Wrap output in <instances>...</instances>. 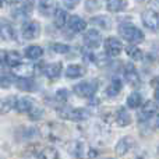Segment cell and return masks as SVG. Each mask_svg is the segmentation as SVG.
Segmentation results:
<instances>
[{
  "mask_svg": "<svg viewBox=\"0 0 159 159\" xmlns=\"http://www.w3.org/2000/svg\"><path fill=\"white\" fill-rule=\"evenodd\" d=\"M57 115L61 119L66 120H71V121H82L89 119L91 113L88 112L84 107H70V106H63L57 109Z\"/></svg>",
  "mask_w": 159,
  "mask_h": 159,
  "instance_id": "cell-1",
  "label": "cell"
},
{
  "mask_svg": "<svg viewBox=\"0 0 159 159\" xmlns=\"http://www.w3.org/2000/svg\"><path fill=\"white\" fill-rule=\"evenodd\" d=\"M119 32H120L121 38L126 39L130 43H140V42H143L144 38H145L143 31L131 24H121L120 27H119Z\"/></svg>",
  "mask_w": 159,
  "mask_h": 159,
  "instance_id": "cell-2",
  "label": "cell"
},
{
  "mask_svg": "<svg viewBox=\"0 0 159 159\" xmlns=\"http://www.w3.org/2000/svg\"><path fill=\"white\" fill-rule=\"evenodd\" d=\"M70 152H71L73 157H75L77 159H85V158H91V157H95V154H92V149L89 148L85 141H74L71 144V148H70Z\"/></svg>",
  "mask_w": 159,
  "mask_h": 159,
  "instance_id": "cell-3",
  "label": "cell"
},
{
  "mask_svg": "<svg viewBox=\"0 0 159 159\" xmlns=\"http://www.w3.org/2000/svg\"><path fill=\"white\" fill-rule=\"evenodd\" d=\"M98 89V85L91 81H82L74 85V93L80 98H91Z\"/></svg>",
  "mask_w": 159,
  "mask_h": 159,
  "instance_id": "cell-4",
  "label": "cell"
},
{
  "mask_svg": "<svg viewBox=\"0 0 159 159\" xmlns=\"http://www.w3.org/2000/svg\"><path fill=\"white\" fill-rule=\"evenodd\" d=\"M121 50H123V43H121V41H119L117 38L110 36V38H107L106 41H105V53H106L107 56L116 57V56H119L121 53Z\"/></svg>",
  "mask_w": 159,
  "mask_h": 159,
  "instance_id": "cell-5",
  "label": "cell"
},
{
  "mask_svg": "<svg viewBox=\"0 0 159 159\" xmlns=\"http://www.w3.org/2000/svg\"><path fill=\"white\" fill-rule=\"evenodd\" d=\"M134 145H135L134 138L130 137V135H126V137L120 138L119 143L116 144L115 152L119 155V157H124V155H127L133 148H134Z\"/></svg>",
  "mask_w": 159,
  "mask_h": 159,
  "instance_id": "cell-6",
  "label": "cell"
},
{
  "mask_svg": "<svg viewBox=\"0 0 159 159\" xmlns=\"http://www.w3.org/2000/svg\"><path fill=\"white\" fill-rule=\"evenodd\" d=\"M84 43L89 49H96L102 43V35L98 30H88L84 34Z\"/></svg>",
  "mask_w": 159,
  "mask_h": 159,
  "instance_id": "cell-7",
  "label": "cell"
},
{
  "mask_svg": "<svg viewBox=\"0 0 159 159\" xmlns=\"http://www.w3.org/2000/svg\"><path fill=\"white\" fill-rule=\"evenodd\" d=\"M141 18H143V24L145 25L148 30L155 31L159 28V14L155 10H152V8L144 11Z\"/></svg>",
  "mask_w": 159,
  "mask_h": 159,
  "instance_id": "cell-8",
  "label": "cell"
},
{
  "mask_svg": "<svg viewBox=\"0 0 159 159\" xmlns=\"http://www.w3.org/2000/svg\"><path fill=\"white\" fill-rule=\"evenodd\" d=\"M21 34H22V38L27 39V41L35 39V38H38L39 34H41V25L36 21H30V22H27V24H24V27H22V30H21Z\"/></svg>",
  "mask_w": 159,
  "mask_h": 159,
  "instance_id": "cell-9",
  "label": "cell"
},
{
  "mask_svg": "<svg viewBox=\"0 0 159 159\" xmlns=\"http://www.w3.org/2000/svg\"><path fill=\"white\" fill-rule=\"evenodd\" d=\"M124 78H126V81L129 82L131 87H137V85H140V82H141L140 74L137 73L135 66L133 63H127L126 67H124Z\"/></svg>",
  "mask_w": 159,
  "mask_h": 159,
  "instance_id": "cell-10",
  "label": "cell"
},
{
  "mask_svg": "<svg viewBox=\"0 0 159 159\" xmlns=\"http://www.w3.org/2000/svg\"><path fill=\"white\" fill-rule=\"evenodd\" d=\"M16 30H14V27L10 24L8 21H6V20H2L0 21V39H3V41H16Z\"/></svg>",
  "mask_w": 159,
  "mask_h": 159,
  "instance_id": "cell-11",
  "label": "cell"
},
{
  "mask_svg": "<svg viewBox=\"0 0 159 159\" xmlns=\"http://www.w3.org/2000/svg\"><path fill=\"white\" fill-rule=\"evenodd\" d=\"M13 73L18 78H31L35 73V66L32 63H20L13 69Z\"/></svg>",
  "mask_w": 159,
  "mask_h": 159,
  "instance_id": "cell-12",
  "label": "cell"
},
{
  "mask_svg": "<svg viewBox=\"0 0 159 159\" xmlns=\"http://www.w3.org/2000/svg\"><path fill=\"white\" fill-rule=\"evenodd\" d=\"M61 70H63V66H61L60 61H55V63L46 64V66L43 67V74L46 75L48 78L55 80L61 74Z\"/></svg>",
  "mask_w": 159,
  "mask_h": 159,
  "instance_id": "cell-13",
  "label": "cell"
},
{
  "mask_svg": "<svg viewBox=\"0 0 159 159\" xmlns=\"http://www.w3.org/2000/svg\"><path fill=\"white\" fill-rule=\"evenodd\" d=\"M34 101L31 98L27 96H22V98H17L16 99V105H14V109L20 113H28L34 106Z\"/></svg>",
  "mask_w": 159,
  "mask_h": 159,
  "instance_id": "cell-14",
  "label": "cell"
},
{
  "mask_svg": "<svg viewBox=\"0 0 159 159\" xmlns=\"http://www.w3.org/2000/svg\"><path fill=\"white\" fill-rule=\"evenodd\" d=\"M157 110H158V106L155 102H152V101L145 102L144 106L141 107L140 115H138L140 116V120H148V119H151L152 116L157 113Z\"/></svg>",
  "mask_w": 159,
  "mask_h": 159,
  "instance_id": "cell-15",
  "label": "cell"
},
{
  "mask_svg": "<svg viewBox=\"0 0 159 159\" xmlns=\"http://www.w3.org/2000/svg\"><path fill=\"white\" fill-rule=\"evenodd\" d=\"M115 119H116V123H117L120 127H126V126H129V124L131 123V116H130L129 110H127L126 107H123V106H120L117 109Z\"/></svg>",
  "mask_w": 159,
  "mask_h": 159,
  "instance_id": "cell-16",
  "label": "cell"
},
{
  "mask_svg": "<svg viewBox=\"0 0 159 159\" xmlns=\"http://www.w3.org/2000/svg\"><path fill=\"white\" fill-rule=\"evenodd\" d=\"M69 28L73 31V32L78 34L82 32V31L87 30V22L78 16H71L69 18Z\"/></svg>",
  "mask_w": 159,
  "mask_h": 159,
  "instance_id": "cell-17",
  "label": "cell"
},
{
  "mask_svg": "<svg viewBox=\"0 0 159 159\" xmlns=\"http://www.w3.org/2000/svg\"><path fill=\"white\" fill-rule=\"evenodd\" d=\"M84 74H85V69L82 66H80V64H70V66L66 69V77L67 78H71V80L81 78Z\"/></svg>",
  "mask_w": 159,
  "mask_h": 159,
  "instance_id": "cell-18",
  "label": "cell"
},
{
  "mask_svg": "<svg viewBox=\"0 0 159 159\" xmlns=\"http://www.w3.org/2000/svg\"><path fill=\"white\" fill-rule=\"evenodd\" d=\"M106 8L110 13H120L127 8V0H107Z\"/></svg>",
  "mask_w": 159,
  "mask_h": 159,
  "instance_id": "cell-19",
  "label": "cell"
},
{
  "mask_svg": "<svg viewBox=\"0 0 159 159\" xmlns=\"http://www.w3.org/2000/svg\"><path fill=\"white\" fill-rule=\"evenodd\" d=\"M67 18H69V16L63 8H56V11L53 13V24L57 28H63L67 24Z\"/></svg>",
  "mask_w": 159,
  "mask_h": 159,
  "instance_id": "cell-20",
  "label": "cell"
},
{
  "mask_svg": "<svg viewBox=\"0 0 159 159\" xmlns=\"http://www.w3.org/2000/svg\"><path fill=\"white\" fill-rule=\"evenodd\" d=\"M16 85L20 91H24V92H32L36 89L35 82L31 78H18L16 81Z\"/></svg>",
  "mask_w": 159,
  "mask_h": 159,
  "instance_id": "cell-21",
  "label": "cell"
},
{
  "mask_svg": "<svg viewBox=\"0 0 159 159\" xmlns=\"http://www.w3.org/2000/svg\"><path fill=\"white\" fill-rule=\"evenodd\" d=\"M91 22L93 25H96L101 30H110L112 28V20L106 16H96L91 18Z\"/></svg>",
  "mask_w": 159,
  "mask_h": 159,
  "instance_id": "cell-22",
  "label": "cell"
},
{
  "mask_svg": "<svg viewBox=\"0 0 159 159\" xmlns=\"http://www.w3.org/2000/svg\"><path fill=\"white\" fill-rule=\"evenodd\" d=\"M24 52H25L24 53L25 57L31 59V60H36V59L42 57V55H43V49L41 46H38V45H31V46L25 48Z\"/></svg>",
  "mask_w": 159,
  "mask_h": 159,
  "instance_id": "cell-23",
  "label": "cell"
},
{
  "mask_svg": "<svg viewBox=\"0 0 159 159\" xmlns=\"http://www.w3.org/2000/svg\"><path fill=\"white\" fill-rule=\"evenodd\" d=\"M39 11L43 16H50L52 13L56 11V6L53 0H41L39 2Z\"/></svg>",
  "mask_w": 159,
  "mask_h": 159,
  "instance_id": "cell-24",
  "label": "cell"
},
{
  "mask_svg": "<svg viewBox=\"0 0 159 159\" xmlns=\"http://www.w3.org/2000/svg\"><path fill=\"white\" fill-rule=\"evenodd\" d=\"M21 63V55H20L18 52H16V50H10V52H7V56H6V64L10 67H17L18 64Z\"/></svg>",
  "mask_w": 159,
  "mask_h": 159,
  "instance_id": "cell-25",
  "label": "cell"
},
{
  "mask_svg": "<svg viewBox=\"0 0 159 159\" xmlns=\"http://www.w3.org/2000/svg\"><path fill=\"white\" fill-rule=\"evenodd\" d=\"M121 91V82H120V80H117V78H115V80H112V82H110L109 85H107V88H106V95L107 96H110V98H113V96H116V95H119V92Z\"/></svg>",
  "mask_w": 159,
  "mask_h": 159,
  "instance_id": "cell-26",
  "label": "cell"
},
{
  "mask_svg": "<svg viewBox=\"0 0 159 159\" xmlns=\"http://www.w3.org/2000/svg\"><path fill=\"white\" fill-rule=\"evenodd\" d=\"M38 159H59V152L53 147H45L38 152Z\"/></svg>",
  "mask_w": 159,
  "mask_h": 159,
  "instance_id": "cell-27",
  "label": "cell"
},
{
  "mask_svg": "<svg viewBox=\"0 0 159 159\" xmlns=\"http://www.w3.org/2000/svg\"><path fill=\"white\" fill-rule=\"evenodd\" d=\"M141 102H143V98H141L140 93L133 92V93H130L129 98H127V106H129L130 109H138Z\"/></svg>",
  "mask_w": 159,
  "mask_h": 159,
  "instance_id": "cell-28",
  "label": "cell"
},
{
  "mask_svg": "<svg viewBox=\"0 0 159 159\" xmlns=\"http://www.w3.org/2000/svg\"><path fill=\"white\" fill-rule=\"evenodd\" d=\"M16 99L17 98H7L0 101V113H7L11 109H14V105H16Z\"/></svg>",
  "mask_w": 159,
  "mask_h": 159,
  "instance_id": "cell-29",
  "label": "cell"
},
{
  "mask_svg": "<svg viewBox=\"0 0 159 159\" xmlns=\"http://www.w3.org/2000/svg\"><path fill=\"white\" fill-rule=\"evenodd\" d=\"M126 52H127V55H129V57H131L133 60H141V59H143V50L138 49V48L134 46V45L127 46Z\"/></svg>",
  "mask_w": 159,
  "mask_h": 159,
  "instance_id": "cell-30",
  "label": "cell"
},
{
  "mask_svg": "<svg viewBox=\"0 0 159 159\" xmlns=\"http://www.w3.org/2000/svg\"><path fill=\"white\" fill-rule=\"evenodd\" d=\"M49 49L52 52L57 53V55H66V53L70 52V46L66 43H52L49 46Z\"/></svg>",
  "mask_w": 159,
  "mask_h": 159,
  "instance_id": "cell-31",
  "label": "cell"
},
{
  "mask_svg": "<svg viewBox=\"0 0 159 159\" xmlns=\"http://www.w3.org/2000/svg\"><path fill=\"white\" fill-rule=\"evenodd\" d=\"M28 116H30L31 120H39V119L43 116V109L39 106H36V105H34L32 109L28 112Z\"/></svg>",
  "mask_w": 159,
  "mask_h": 159,
  "instance_id": "cell-32",
  "label": "cell"
},
{
  "mask_svg": "<svg viewBox=\"0 0 159 159\" xmlns=\"http://www.w3.org/2000/svg\"><path fill=\"white\" fill-rule=\"evenodd\" d=\"M11 84H13V77L10 74H7V73H4L0 77V85H2V88H8Z\"/></svg>",
  "mask_w": 159,
  "mask_h": 159,
  "instance_id": "cell-33",
  "label": "cell"
},
{
  "mask_svg": "<svg viewBox=\"0 0 159 159\" xmlns=\"http://www.w3.org/2000/svg\"><path fill=\"white\" fill-rule=\"evenodd\" d=\"M55 96H56V101L66 102L67 99H69V91H67V89H59L57 92L55 93Z\"/></svg>",
  "mask_w": 159,
  "mask_h": 159,
  "instance_id": "cell-34",
  "label": "cell"
},
{
  "mask_svg": "<svg viewBox=\"0 0 159 159\" xmlns=\"http://www.w3.org/2000/svg\"><path fill=\"white\" fill-rule=\"evenodd\" d=\"M106 53H101V55H96L95 57H93V61H95V64H98V66H105V64L107 63L106 61Z\"/></svg>",
  "mask_w": 159,
  "mask_h": 159,
  "instance_id": "cell-35",
  "label": "cell"
},
{
  "mask_svg": "<svg viewBox=\"0 0 159 159\" xmlns=\"http://www.w3.org/2000/svg\"><path fill=\"white\" fill-rule=\"evenodd\" d=\"M85 7H87L88 11H92L95 8H98V2L96 0H87L85 2Z\"/></svg>",
  "mask_w": 159,
  "mask_h": 159,
  "instance_id": "cell-36",
  "label": "cell"
},
{
  "mask_svg": "<svg viewBox=\"0 0 159 159\" xmlns=\"http://www.w3.org/2000/svg\"><path fill=\"white\" fill-rule=\"evenodd\" d=\"M80 2H81V0H63V4L66 6L67 8H74L80 4Z\"/></svg>",
  "mask_w": 159,
  "mask_h": 159,
  "instance_id": "cell-37",
  "label": "cell"
},
{
  "mask_svg": "<svg viewBox=\"0 0 159 159\" xmlns=\"http://www.w3.org/2000/svg\"><path fill=\"white\" fill-rule=\"evenodd\" d=\"M6 56H7V52L6 50H0V67L6 63Z\"/></svg>",
  "mask_w": 159,
  "mask_h": 159,
  "instance_id": "cell-38",
  "label": "cell"
},
{
  "mask_svg": "<svg viewBox=\"0 0 159 159\" xmlns=\"http://www.w3.org/2000/svg\"><path fill=\"white\" fill-rule=\"evenodd\" d=\"M4 2L7 3V4H18L21 0H4Z\"/></svg>",
  "mask_w": 159,
  "mask_h": 159,
  "instance_id": "cell-39",
  "label": "cell"
},
{
  "mask_svg": "<svg viewBox=\"0 0 159 159\" xmlns=\"http://www.w3.org/2000/svg\"><path fill=\"white\" fill-rule=\"evenodd\" d=\"M155 98H157V101H159V88L155 89Z\"/></svg>",
  "mask_w": 159,
  "mask_h": 159,
  "instance_id": "cell-40",
  "label": "cell"
},
{
  "mask_svg": "<svg viewBox=\"0 0 159 159\" xmlns=\"http://www.w3.org/2000/svg\"><path fill=\"white\" fill-rule=\"evenodd\" d=\"M157 126H158V127H159V117H158V119H157Z\"/></svg>",
  "mask_w": 159,
  "mask_h": 159,
  "instance_id": "cell-41",
  "label": "cell"
},
{
  "mask_svg": "<svg viewBox=\"0 0 159 159\" xmlns=\"http://www.w3.org/2000/svg\"><path fill=\"white\" fill-rule=\"evenodd\" d=\"M3 2H4V0H0V7H2V4H3Z\"/></svg>",
  "mask_w": 159,
  "mask_h": 159,
  "instance_id": "cell-42",
  "label": "cell"
}]
</instances>
